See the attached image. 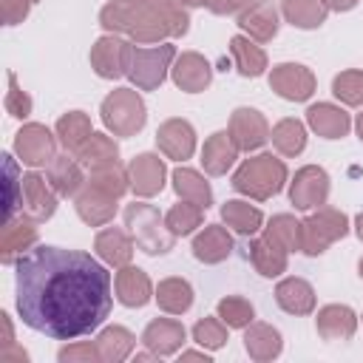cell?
Instances as JSON below:
<instances>
[{"instance_id": "cell-1", "label": "cell", "mask_w": 363, "mask_h": 363, "mask_svg": "<svg viewBox=\"0 0 363 363\" xmlns=\"http://www.w3.org/2000/svg\"><path fill=\"white\" fill-rule=\"evenodd\" d=\"M17 312L57 340L88 335L111 312V275L88 252L34 247L17 261Z\"/></svg>"}, {"instance_id": "cell-2", "label": "cell", "mask_w": 363, "mask_h": 363, "mask_svg": "<svg viewBox=\"0 0 363 363\" xmlns=\"http://www.w3.org/2000/svg\"><path fill=\"white\" fill-rule=\"evenodd\" d=\"M108 31H122L133 43H162L187 34V11L179 0H113L99 11Z\"/></svg>"}, {"instance_id": "cell-3", "label": "cell", "mask_w": 363, "mask_h": 363, "mask_svg": "<svg viewBox=\"0 0 363 363\" xmlns=\"http://www.w3.org/2000/svg\"><path fill=\"white\" fill-rule=\"evenodd\" d=\"M284 182H286V164L272 153H258L247 159L233 176V187L258 201H267L275 193H281Z\"/></svg>"}, {"instance_id": "cell-4", "label": "cell", "mask_w": 363, "mask_h": 363, "mask_svg": "<svg viewBox=\"0 0 363 363\" xmlns=\"http://www.w3.org/2000/svg\"><path fill=\"white\" fill-rule=\"evenodd\" d=\"M125 227L130 230L133 241L139 250H145L147 255H164L173 250V233L164 224V218L159 216V210L153 204H142L133 201L125 207Z\"/></svg>"}, {"instance_id": "cell-5", "label": "cell", "mask_w": 363, "mask_h": 363, "mask_svg": "<svg viewBox=\"0 0 363 363\" xmlns=\"http://www.w3.org/2000/svg\"><path fill=\"white\" fill-rule=\"evenodd\" d=\"M102 122L113 136H133L145 128V102L133 88H116L102 99Z\"/></svg>"}, {"instance_id": "cell-6", "label": "cell", "mask_w": 363, "mask_h": 363, "mask_svg": "<svg viewBox=\"0 0 363 363\" xmlns=\"http://www.w3.org/2000/svg\"><path fill=\"white\" fill-rule=\"evenodd\" d=\"M349 233V218L335 207H320L301 221V250L306 255H320L329 244Z\"/></svg>"}, {"instance_id": "cell-7", "label": "cell", "mask_w": 363, "mask_h": 363, "mask_svg": "<svg viewBox=\"0 0 363 363\" xmlns=\"http://www.w3.org/2000/svg\"><path fill=\"white\" fill-rule=\"evenodd\" d=\"M173 57H176V48L167 45V43H159L153 48H133L130 68H128L130 82L136 88H142V91L159 88L164 82V74H167Z\"/></svg>"}, {"instance_id": "cell-8", "label": "cell", "mask_w": 363, "mask_h": 363, "mask_svg": "<svg viewBox=\"0 0 363 363\" xmlns=\"http://www.w3.org/2000/svg\"><path fill=\"white\" fill-rule=\"evenodd\" d=\"M130 57H133V45L128 40H122L116 34H105L91 48V68L102 79H116V77L128 74Z\"/></svg>"}, {"instance_id": "cell-9", "label": "cell", "mask_w": 363, "mask_h": 363, "mask_svg": "<svg viewBox=\"0 0 363 363\" xmlns=\"http://www.w3.org/2000/svg\"><path fill=\"white\" fill-rule=\"evenodd\" d=\"M34 244H37V221L34 218L20 213V216L3 221V233H0V261L3 264L20 261Z\"/></svg>"}, {"instance_id": "cell-10", "label": "cell", "mask_w": 363, "mask_h": 363, "mask_svg": "<svg viewBox=\"0 0 363 363\" xmlns=\"http://www.w3.org/2000/svg\"><path fill=\"white\" fill-rule=\"evenodd\" d=\"M269 88L284 96V99H292V102H303L312 96L315 91V77L306 65H298V62H281L272 68L269 74Z\"/></svg>"}, {"instance_id": "cell-11", "label": "cell", "mask_w": 363, "mask_h": 363, "mask_svg": "<svg viewBox=\"0 0 363 363\" xmlns=\"http://www.w3.org/2000/svg\"><path fill=\"white\" fill-rule=\"evenodd\" d=\"M54 147H57V145H54L51 130H48L45 125H37V122L23 125V128L17 130V136H14V150H17V156H20L26 164H31V167L51 164Z\"/></svg>"}, {"instance_id": "cell-12", "label": "cell", "mask_w": 363, "mask_h": 363, "mask_svg": "<svg viewBox=\"0 0 363 363\" xmlns=\"http://www.w3.org/2000/svg\"><path fill=\"white\" fill-rule=\"evenodd\" d=\"M326 196H329V176L323 167L306 164L295 173L292 184H289V199L298 210H312V207L323 204Z\"/></svg>"}, {"instance_id": "cell-13", "label": "cell", "mask_w": 363, "mask_h": 363, "mask_svg": "<svg viewBox=\"0 0 363 363\" xmlns=\"http://www.w3.org/2000/svg\"><path fill=\"white\" fill-rule=\"evenodd\" d=\"M156 145L167 159H190L196 150V130L187 119H167L156 130Z\"/></svg>"}, {"instance_id": "cell-14", "label": "cell", "mask_w": 363, "mask_h": 363, "mask_svg": "<svg viewBox=\"0 0 363 363\" xmlns=\"http://www.w3.org/2000/svg\"><path fill=\"white\" fill-rule=\"evenodd\" d=\"M230 133L241 150H258L269 139V125L255 108H235L230 116Z\"/></svg>"}, {"instance_id": "cell-15", "label": "cell", "mask_w": 363, "mask_h": 363, "mask_svg": "<svg viewBox=\"0 0 363 363\" xmlns=\"http://www.w3.org/2000/svg\"><path fill=\"white\" fill-rule=\"evenodd\" d=\"M57 210V190L40 176V173H26L23 176V213L34 221L51 218Z\"/></svg>"}, {"instance_id": "cell-16", "label": "cell", "mask_w": 363, "mask_h": 363, "mask_svg": "<svg viewBox=\"0 0 363 363\" xmlns=\"http://www.w3.org/2000/svg\"><path fill=\"white\" fill-rule=\"evenodd\" d=\"M74 207H77V213H79V218L85 224L102 227L116 213V196H111V193H105V190H99V187H94V184L85 182V187L74 199Z\"/></svg>"}, {"instance_id": "cell-17", "label": "cell", "mask_w": 363, "mask_h": 363, "mask_svg": "<svg viewBox=\"0 0 363 363\" xmlns=\"http://www.w3.org/2000/svg\"><path fill=\"white\" fill-rule=\"evenodd\" d=\"M128 173H130L133 193L142 196V199L156 196L164 187V162L159 156H153V153H139L136 159H130Z\"/></svg>"}, {"instance_id": "cell-18", "label": "cell", "mask_w": 363, "mask_h": 363, "mask_svg": "<svg viewBox=\"0 0 363 363\" xmlns=\"http://www.w3.org/2000/svg\"><path fill=\"white\" fill-rule=\"evenodd\" d=\"M210 79H213V68H210V62H207L201 54H196V51H184V54L176 60V65H173V82H176L182 91H187V94L204 91V88L210 85Z\"/></svg>"}, {"instance_id": "cell-19", "label": "cell", "mask_w": 363, "mask_h": 363, "mask_svg": "<svg viewBox=\"0 0 363 363\" xmlns=\"http://www.w3.org/2000/svg\"><path fill=\"white\" fill-rule=\"evenodd\" d=\"M238 150L241 147L235 145L230 130H216L201 147V164L210 176H221L233 167V162L238 159Z\"/></svg>"}, {"instance_id": "cell-20", "label": "cell", "mask_w": 363, "mask_h": 363, "mask_svg": "<svg viewBox=\"0 0 363 363\" xmlns=\"http://www.w3.org/2000/svg\"><path fill=\"white\" fill-rule=\"evenodd\" d=\"M315 326L323 340H349L357 329V315L343 303H329L318 312Z\"/></svg>"}, {"instance_id": "cell-21", "label": "cell", "mask_w": 363, "mask_h": 363, "mask_svg": "<svg viewBox=\"0 0 363 363\" xmlns=\"http://www.w3.org/2000/svg\"><path fill=\"white\" fill-rule=\"evenodd\" d=\"M142 343L156 357H167L184 343V326L179 320H170V318H156V320L147 323V329L142 335Z\"/></svg>"}, {"instance_id": "cell-22", "label": "cell", "mask_w": 363, "mask_h": 363, "mask_svg": "<svg viewBox=\"0 0 363 363\" xmlns=\"http://www.w3.org/2000/svg\"><path fill=\"white\" fill-rule=\"evenodd\" d=\"M306 122H309V128H312L318 136H323V139H340V136H346L349 128H352L349 113H346L343 108H337V105H329V102L312 105V108L306 111Z\"/></svg>"}, {"instance_id": "cell-23", "label": "cell", "mask_w": 363, "mask_h": 363, "mask_svg": "<svg viewBox=\"0 0 363 363\" xmlns=\"http://www.w3.org/2000/svg\"><path fill=\"white\" fill-rule=\"evenodd\" d=\"M113 286H116V298L125 306H145L153 298V286H150L147 272H142L139 267H130V264L119 267Z\"/></svg>"}, {"instance_id": "cell-24", "label": "cell", "mask_w": 363, "mask_h": 363, "mask_svg": "<svg viewBox=\"0 0 363 363\" xmlns=\"http://www.w3.org/2000/svg\"><path fill=\"white\" fill-rule=\"evenodd\" d=\"M230 252H233V238L221 224H207L193 238V255L204 264H221Z\"/></svg>"}, {"instance_id": "cell-25", "label": "cell", "mask_w": 363, "mask_h": 363, "mask_svg": "<svg viewBox=\"0 0 363 363\" xmlns=\"http://www.w3.org/2000/svg\"><path fill=\"white\" fill-rule=\"evenodd\" d=\"M133 244H136V241H133L125 230L108 227V230L96 233L94 250H96V255H99L105 264H111V267H128L130 258H133Z\"/></svg>"}, {"instance_id": "cell-26", "label": "cell", "mask_w": 363, "mask_h": 363, "mask_svg": "<svg viewBox=\"0 0 363 363\" xmlns=\"http://www.w3.org/2000/svg\"><path fill=\"white\" fill-rule=\"evenodd\" d=\"M275 301L289 315H309L315 309V289L303 278H284L275 286Z\"/></svg>"}, {"instance_id": "cell-27", "label": "cell", "mask_w": 363, "mask_h": 363, "mask_svg": "<svg viewBox=\"0 0 363 363\" xmlns=\"http://www.w3.org/2000/svg\"><path fill=\"white\" fill-rule=\"evenodd\" d=\"M238 26L258 43H269L278 34V11L269 3H255L238 14Z\"/></svg>"}, {"instance_id": "cell-28", "label": "cell", "mask_w": 363, "mask_h": 363, "mask_svg": "<svg viewBox=\"0 0 363 363\" xmlns=\"http://www.w3.org/2000/svg\"><path fill=\"white\" fill-rule=\"evenodd\" d=\"M82 162L79 159H71L68 153L65 156H54L51 164H48V184L57 190V196H77L85 184L82 179Z\"/></svg>"}, {"instance_id": "cell-29", "label": "cell", "mask_w": 363, "mask_h": 363, "mask_svg": "<svg viewBox=\"0 0 363 363\" xmlns=\"http://www.w3.org/2000/svg\"><path fill=\"white\" fill-rule=\"evenodd\" d=\"M244 349L252 360H272L281 354L284 343H281V335L278 329H272L269 323H250L247 332H244Z\"/></svg>"}, {"instance_id": "cell-30", "label": "cell", "mask_w": 363, "mask_h": 363, "mask_svg": "<svg viewBox=\"0 0 363 363\" xmlns=\"http://www.w3.org/2000/svg\"><path fill=\"white\" fill-rule=\"evenodd\" d=\"M286 252L289 250H284L278 241H272L269 235H264V238H255L252 244H250V261H252V267L261 272V275H267V278H275V275H281L284 269H286Z\"/></svg>"}, {"instance_id": "cell-31", "label": "cell", "mask_w": 363, "mask_h": 363, "mask_svg": "<svg viewBox=\"0 0 363 363\" xmlns=\"http://www.w3.org/2000/svg\"><path fill=\"white\" fill-rule=\"evenodd\" d=\"M173 190L182 196V201H193L199 207H210L213 204V190L204 182L201 173L190 170V167H176L173 170Z\"/></svg>"}, {"instance_id": "cell-32", "label": "cell", "mask_w": 363, "mask_h": 363, "mask_svg": "<svg viewBox=\"0 0 363 363\" xmlns=\"http://www.w3.org/2000/svg\"><path fill=\"white\" fill-rule=\"evenodd\" d=\"M281 11H284L286 23H292L298 28H318L326 20L329 6H326V0H284Z\"/></svg>"}, {"instance_id": "cell-33", "label": "cell", "mask_w": 363, "mask_h": 363, "mask_svg": "<svg viewBox=\"0 0 363 363\" xmlns=\"http://www.w3.org/2000/svg\"><path fill=\"white\" fill-rule=\"evenodd\" d=\"M230 54L235 60V68L241 77H261L267 68V54L250 40V37H233L230 40Z\"/></svg>"}, {"instance_id": "cell-34", "label": "cell", "mask_w": 363, "mask_h": 363, "mask_svg": "<svg viewBox=\"0 0 363 363\" xmlns=\"http://www.w3.org/2000/svg\"><path fill=\"white\" fill-rule=\"evenodd\" d=\"M156 301L164 312L170 315H182L193 306V286L184 278H164L156 286Z\"/></svg>"}, {"instance_id": "cell-35", "label": "cell", "mask_w": 363, "mask_h": 363, "mask_svg": "<svg viewBox=\"0 0 363 363\" xmlns=\"http://www.w3.org/2000/svg\"><path fill=\"white\" fill-rule=\"evenodd\" d=\"M133 343H136V337H133L125 326H108V329H102L99 337H96L99 357H102L105 363H119V360H125V357L133 352Z\"/></svg>"}, {"instance_id": "cell-36", "label": "cell", "mask_w": 363, "mask_h": 363, "mask_svg": "<svg viewBox=\"0 0 363 363\" xmlns=\"http://www.w3.org/2000/svg\"><path fill=\"white\" fill-rule=\"evenodd\" d=\"M77 159L91 170V167H102V164H113L119 162V147L111 136L105 133H91L88 142L77 150Z\"/></svg>"}, {"instance_id": "cell-37", "label": "cell", "mask_w": 363, "mask_h": 363, "mask_svg": "<svg viewBox=\"0 0 363 363\" xmlns=\"http://www.w3.org/2000/svg\"><path fill=\"white\" fill-rule=\"evenodd\" d=\"M221 218H224L227 227H233V230L241 233V235L258 233V230H261V221H264L261 210L252 207L250 201H227V204L221 207Z\"/></svg>"}, {"instance_id": "cell-38", "label": "cell", "mask_w": 363, "mask_h": 363, "mask_svg": "<svg viewBox=\"0 0 363 363\" xmlns=\"http://www.w3.org/2000/svg\"><path fill=\"white\" fill-rule=\"evenodd\" d=\"M94 130H91V119H88V113H82V111H71V113H65V116H60V122H57V136H60V142L65 145V150H79L85 142H88V136H91Z\"/></svg>"}, {"instance_id": "cell-39", "label": "cell", "mask_w": 363, "mask_h": 363, "mask_svg": "<svg viewBox=\"0 0 363 363\" xmlns=\"http://www.w3.org/2000/svg\"><path fill=\"white\" fill-rule=\"evenodd\" d=\"M88 184H94V187H99V190H105V193H111V196L119 199V196H125L128 187H130V173H128L119 162L102 164V167H91Z\"/></svg>"}, {"instance_id": "cell-40", "label": "cell", "mask_w": 363, "mask_h": 363, "mask_svg": "<svg viewBox=\"0 0 363 363\" xmlns=\"http://www.w3.org/2000/svg\"><path fill=\"white\" fill-rule=\"evenodd\" d=\"M269 136H272V145L278 147V153H284V156H298L306 147V130L298 119H281Z\"/></svg>"}, {"instance_id": "cell-41", "label": "cell", "mask_w": 363, "mask_h": 363, "mask_svg": "<svg viewBox=\"0 0 363 363\" xmlns=\"http://www.w3.org/2000/svg\"><path fill=\"white\" fill-rule=\"evenodd\" d=\"M204 218V207L193 204V201H184V204H173L164 216V224L170 227L173 235H187L193 233Z\"/></svg>"}, {"instance_id": "cell-42", "label": "cell", "mask_w": 363, "mask_h": 363, "mask_svg": "<svg viewBox=\"0 0 363 363\" xmlns=\"http://www.w3.org/2000/svg\"><path fill=\"white\" fill-rule=\"evenodd\" d=\"M267 235L272 241H278L284 250H301V221H295L286 213L272 216V221L267 227Z\"/></svg>"}, {"instance_id": "cell-43", "label": "cell", "mask_w": 363, "mask_h": 363, "mask_svg": "<svg viewBox=\"0 0 363 363\" xmlns=\"http://www.w3.org/2000/svg\"><path fill=\"white\" fill-rule=\"evenodd\" d=\"M218 318L233 326V329H244L252 323V303L238 298V295H230V298H221L218 301Z\"/></svg>"}, {"instance_id": "cell-44", "label": "cell", "mask_w": 363, "mask_h": 363, "mask_svg": "<svg viewBox=\"0 0 363 363\" xmlns=\"http://www.w3.org/2000/svg\"><path fill=\"white\" fill-rule=\"evenodd\" d=\"M332 91L346 105H363V71H343L335 77Z\"/></svg>"}, {"instance_id": "cell-45", "label": "cell", "mask_w": 363, "mask_h": 363, "mask_svg": "<svg viewBox=\"0 0 363 363\" xmlns=\"http://www.w3.org/2000/svg\"><path fill=\"white\" fill-rule=\"evenodd\" d=\"M193 340L204 349H218L227 343V323L221 318H204L193 326Z\"/></svg>"}, {"instance_id": "cell-46", "label": "cell", "mask_w": 363, "mask_h": 363, "mask_svg": "<svg viewBox=\"0 0 363 363\" xmlns=\"http://www.w3.org/2000/svg\"><path fill=\"white\" fill-rule=\"evenodd\" d=\"M6 159V221L14 218L17 210H23V176L17 173V164L11 156Z\"/></svg>"}, {"instance_id": "cell-47", "label": "cell", "mask_w": 363, "mask_h": 363, "mask_svg": "<svg viewBox=\"0 0 363 363\" xmlns=\"http://www.w3.org/2000/svg\"><path fill=\"white\" fill-rule=\"evenodd\" d=\"M6 111H9L11 116H17V119H23V116H28V113H31V99H28V94H26L20 85H17V77H14V74H9Z\"/></svg>"}, {"instance_id": "cell-48", "label": "cell", "mask_w": 363, "mask_h": 363, "mask_svg": "<svg viewBox=\"0 0 363 363\" xmlns=\"http://www.w3.org/2000/svg\"><path fill=\"white\" fill-rule=\"evenodd\" d=\"M60 360L62 363H96L102 357H99V346L96 343H74V346L60 349Z\"/></svg>"}, {"instance_id": "cell-49", "label": "cell", "mask_w": 363, "mask_h": 363, "mask_svg": "<svg viewBox=\"0 0 363 363\" xmlns=\"http://www.w3.org/2000/svg\"><path fill=\"white\" fill-rule=\"evenodd\" d=\"M0 6H3V20H6V26H17V23L26 20L31 0H0Z\"/></svg>"}, {"instance_id": "cell-50", "label": "cell", "mask_w": 363, "mask_h": 363, "mask_svg": "<svg viewBox=\"0 0 363 363\" xmlns=\"http://www.w3.org/2000/svg\"><path fill=\"white\" fill-rule=\"evenodd\" d=\"M28 360V354L20 349V346H6V349H0V363H26Z\"/></svg>"}, {"instance_id": "cell-51", "label": "cell", "mask_w": 363, "mask_h": 363, "mask_svg": "<svg viewBox=\"0 0 363 363\" xmlns=\"http://www.w3.org/2000/svg\"><path fill=\"white\" fill-rule=\"evenodd\" d=\"M0 329H3V340H0V349H6V346H11V343H14L11 320H9V315H6V312H0Z\"/></svg>"}, {"instance_id": "cell-52", "label": "cell", "mask_w": 363, "mask_h": 363, "mask_svg": "<svg viewBox=\"0 0 363 363\" xmlns=\"http://www.w3.org/2000/svg\"><path fill=\"white\" fill-rule=\"evenodd\" d=\"M204 6L213 11V14H230V0H204Z\"/></svg>"}, {"instance_id": "cell-53", "label": "cell", "mask_w": 363, "mask_h": 363, "mask_svg": "<svg viewBox=\"0 0 363 363\" xmlns=\"http://www.w3.org/2000/svg\"><path fill=\"white\" fill-rule=\"evenodd\" d=\"M326 6L335 9V11H349V9L357 6V0H326Z\"/></svg>"}, {"instance_id": "cell-54", "label": "cell", "mask_w": 363, "mask_h": 363, "mask_svg": "<svg viewBox=\"0 0 363 363\" xmlns=\"http://www.w3.org/2000/svg\"><path fill=\"white\" fill-rule=\"evenodd\" d=\"M255 3H261V0H230V9L241 14L244 9H250V6H255Z\"/></svg>"}, {"instance_id": "cell-55", "label": "cell", "mask_w": 363, "mask_h": 363, "mask_svg": "<svg viewBox=\"0 0 363 363\" xmlns=\"http://www.w3.org/2000/svg\"><path fill=\"white\" fill-rule=\"evenodd\" d=\"M182 360H204V363H210V357L204 352H182Z\"/></svg>"}, {"instance_id": "cell-56", "label": "cell", "mask_w": 363, "mask_h": 363, "mask_svg": "<svg viewBox=\"0 0 363 363\" xmlns=\"http://www.w3.org/2000/svg\"><path fill=\"white\" fill-rule=\"evenodd\" d=\"M354 230H357V238L363 241V213H360V216L354 218Z\"/></svg>"}, {"instance_id": "cell-57", "label": "cell", "mask_w": 363, "mask_h": 363, "mask_svg": "<svg viewBox=\"0 0 363 363\" xmlns=\"http://www.w3.org/2000/svg\"><path fill=\"white\" fill-rule=\"evenodd\" d=\"M357 136H360V142H363V113L357 116Z\"/></svg>"}, {"instance_id": "cell-58", "label": "cell", "mask_w": 363, "mask_h": 363, "mask_svg": "<svg viewBox=\"0 0 363 363\" xmlns=\"http://www.w3.org/2000/svg\"><path fill=\"white\" fill-rule=\"evenodd\" d=\"M179 3H182V6H201L204 0H179Z\"/></svg>"}, {"instance_id": "cell-59", "label": "cell", "mask_w": 363, "mask_h": 363, "mask_svg": "<svg viewBox=\"0 0 363 363\" xmlns=\"http://www.w3.org/2000/svg\"><path fill=\"white\" fill-rule=\"evenodd\" d=\"M357 269H360V278H363V258H360V264H357Z\"/></svg>"}, {"instance_id": "cell-60", "label": "cell", "mask_w": 363, "mask_h": 363, "mask_svg": "<svg viewBox=\"0 0 363 363\" xmlns=\"http://www.w3.org/2000/svg\"><path fill=\"white\" fill-rule=\"evenodd\" d=\"M31 3H37V0H31Z\"/></svg>"}]
</instances>
